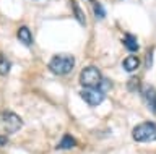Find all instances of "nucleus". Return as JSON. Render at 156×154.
I'll return each instance as SVG.
<instances>
[{"instance_id":"f257e3e1","label":"nucleus","mask_w":156,"mask_h":154,"mask_svg":"<svg viewBox=\"0 0 156 154\" xmlns=\"http://www.w3.org/2000/svg\"><path fill=\"white\" fill-rule=\"evenodd\" d=\"M75 67V59L70 54H57L49 62V70L55 75H67Z\"/></svg>"},{"instance_id":"f03ea898","label":"nucleus","mask_w":156,"mask_h":154,"mask_svg":"<svg viewBox=\"0 0 156 154\" xmlns=\"http://www.w3.org/2000/svg\"><path fill=\"white\" fill-rule=\"evenodd\" d=\"M23 127V120L15 112H0V133L12 135Z\"/></svg>"},{"instance_id":"7ed1b4c3","label":"nucleus","mask_w":156,"mask_h":154,"mask_svg":"<svg viewBox=\"0 0 156 154\" xmlns=\"http://www.w3.org/2000/svg\"><path fill=\"white\" fill-rule=\"evenodd\" d=\"M135 141L138 143H150L156 141V123L154 122H143L140 125H136L132 132Z\"/></svg>"},{"instance_id":"20e7f679","label":"nucleus","mask_w":156,"mask_h":154,"mask_svg":"<svg viewBox=\"0 0 156 154\" xmlns=\"http://www.w3.org/2000/svg\"><path fill=\"white\" fill-rule=\"evenodd\" d=\"M80 84L83 88H99L102 84V75L99 68H96L93 65L83 68L80 73Z\"/></svg>"},{"instance_id":"39448f33","label":"nucleus","mask_w":156,"mask_h":154,"mask_svg":"<svg viewBox=\"0 0 156 154\" xmlns=\"http://www.w3.org/2000/svg\"><path fill=\"white\" fill-rule=\"evenodd\" d=\"M80 98L85 101L88 105H99L104 101V91H101L99 88H85L83 91H80Z\"/></svg>"},{"instance_id":"423d86ee","label":"nucleus","mask_w":156,"mask_h":154,"mask_svg":"<svg viewBox=\"0 0 156 154\" xmlns=\"http://www.w3.org/2000/svg\"><path fill=\"white\" fill-rule=\"evenodd\" d=\"M140 89H141V98H143L145 105L148 107L151 114H156V88L151 84H143Z\"/></svg>"},{"instance_id":"0eeeda50","label":"nucleus","mask_w":156,"mask_h":154,"mask_svg":"<svg viewBox=\"0 0 156 154\" xmlns=\"http://www.w3.org/2000/svg\"><path fill=\"white\" fill-rule=\"evenodd\" d=\"M122 67H124V70L125 71H135L136 68L140 67V60H138V57H135V55H129L127 59L124 60V63H122Z\"/></svg>"},{"instance_id":"6e6552de","label":"nucleus","mask_w":156,"mask_h":154,"mask_svg":"<svg viewBox=\"0 0 156 154\" xmlns=\"http://www.w3.org/2000/svg\"><path fill=\"white\" fill-rule=\"evenodd\" d=\"M18 39H20V42H21V44H24V46H31V44H33L31 31H29L26 26L20 28V29H18Z\"/></svg>"},{"instance_id":"1a4fd4ad","label":"nucleus","mask_w":156,"mask_h":154,"mask_svg":"<svg viewBox=\"0 0 156 154\" xmlns=\"http://www.w3.org/2000/svg\"><path fill=\"white\" fill-rule=\"evenodd\" d=\"M76 146V139L72 136V135H65V136H62L60 143L57 144L58 149H70V148H75Z\"/></svg>"},{"instance_id":"9d476101","label":"nucleus","mask_w":156,"mask_h":154,"mask_svg":"<svg viewBox=\"0 0 156 154\" xmlns=\"http://www.w3.org/2000/svg\"><path fill=\"white\" fill-rule=\"evenodd\" d=\"M122 42H124V46L127 47V50H130V52H136V50H138V42H136V37L135 36L127 34Z\"/></svg>"},{"instance_id":"9b49d317","label":"nucleus","mask_w":156,"mask_h":154,"mask_svg":"<svg viewBox=\"0 0 156 154\" xmlns=\"http://www.w3.org/2000/svg\"><path fill=\"white\" fill-rule=\"evenodd\" d=\"M70 5H72V8H73V15H75V18L80 21L81 26H85V25H86V20H85V15H83L80 5H78L76 2H70Z\"/></svg>"},{"instance_id":"f8f14e48","label":"nucleus","mask_w":156,"mask_h":154,"mask_svg":"<svg viewBox=\"0 0 156 154\" xmlns=\"http://www.w3.org/2000/svg\"><path fill=\"white\" fill-rule=\"evenodd\" d=\"M10 68H12V63L5 59V57L0 55V75H8L10 73Z\"/></svg>"},{"instance_id":"ddd939ff","label":"nucleus","mask_w":156,"mask_h":154,"mask_svg":"<svg viewBox=\"0 0 156 154\" xmlns=\"http://www.w3.org/2000/svg\"><path fill=\"white\" fill-rule=\"evenodd\" d=\"M127 88H129V91H136V89H140L141 88V84H140V78L138 76H130V80H129V83H127Z\"/></svg>"},{"instance_id":"4468645a","label":"nucleus","mask_w":156,"mask_h":154,"mask_svg":"<svg viewBox=\"0 0 156 154\" xmlns=\"http://www.w3.org/2000/svg\"><path fill=\"white\" fill-rule=\"evenodd\" d=\"M93 7H94V15L98 18H104L106 16V10L101 7V3H98L96 0H94V2H93Z\"/></svg>"},{"instance_id":"2eb2a0df","label":"nucleus","mask_w":156,"mask_h":154,"mask_svg":"<svg viewBox=\"0 0 156 154\" xmlns=\"http://www.w3.org/2000/svg\"><path fill=\"white\" fill-rule=\"evenodd\" d=\"M151 63H153V49H150L146 54V68H150Z\"/></svg>"},{"instance_id":"dca6fc26","label":"nucleus","mask_w":156,"mask_h":154,"mask_svg":"<svg viewBox=\"0 0 156 154\" xmlns=\"http://www.w3.org/2000/svg\"><path fill=\"white\" fill-rule=\"evenodd\" d=\"M7 143H8V138L5 135H0V146H5Z\"/></svg>"}]
</instances>
